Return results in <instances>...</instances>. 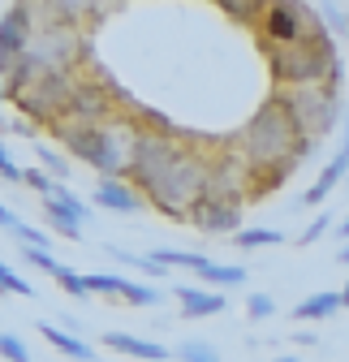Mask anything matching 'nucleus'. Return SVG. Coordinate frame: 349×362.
Returning a JSON list of instances; mask_svg holds the SVG:
<instances>
[{"label": "nucleus", "mask_w": 349, "mask_h": 362, "mask_svg": "<svg viewBox=\"0 0 349 362\" xmlns=\"http://www.w3.org/2000/svg\"><path fill=\"white\" fill-rule=\"evenodd\" d=\"M311 151H315V143H307V139L297 134V125H293V117L280 108V100H276V95L264 100V104H259V112L246 121L242 147H237V156L246 160L250 177H259V186L250 190V199H259L264 190L280 186V181L293 173V164H297L302 156H311Z\"/></svg>", "instance_id": "obj_1"}, {"label": "nucleus", "mask_w": 349, "mask_h": 362, "mask_svg": "<svg viewBox=\"0 0 349 362\" xmlns=\"http://www.w3.org/2000/svg\"><path fill=\"white\" fill-rule=\"evenodd\" d=\"M315 13V5H311ZM341 65L336 57V43L324 30L319 13L311 22V30L302 35L297 43H285V48H268V74L276 82V90H297V86H324L328 74Z\"/></svg>", "instance_id": "obj_2"}, {"label": "nucleus", "mask_w": 349, "mask_h": 362, "mask_svg": "<svg viewBox=\"0 0 349 362\" xmlns=\"http://www.w3.org/2000/svg\"><path fill=\"white\" fill-rule=\"evenodd\" d=\"M57 139L65 143V151L82 164H91L100 177H121L125 181V168H129V147L138 139V125H129L125 117H112L108 125H52Z\"/></svg>", "instance_id": "obj_3"}, {"label": "nucleus", "mask_w": 349, "mask_h": 362, "mask_svg": "<svg viewBox=\"0 0 349 362\" xmlns=\"http://www.w3.org/2000/svg\"><path fill=\"white\" fill-rule=\"evenodd\" d=\"M69 90H73V74H52V69H43L35 57H22V61L9 65L5 95H9V100L18 104V112H26L30 121L57 125V121L65 117Z\"/></svg>", "instance_id": "obj_4"}, {"label": "nucleus", "mask_w": 349, "mask_h": 362, "mask_svg": "<svg viewBox=\"0 0 349 362\" xmlns=\"http://www.w3.org/2000/svg\"><path fill=\"white\" fill-rule=\"evenodd\" d=\"M211 168H215V160H207L194 147H186L177 160L168 164V173L147 190V203L155 211H164L168 220H177V224L182 220H194V211L203 207L207 186H211Z\"/></svg>", "instance_id": "obj_5"}, {"label": "nucleus", "mask_w": 349, "mask_h": 362, "mask_svg": "<svg viewBox=\"0 0 349 362\" xmlns=\"http://www.w3.org/2000/svg\"><path fill=\"white\" fill-rule=\"evenodd\" d=\"M276 100H280V108L293 117V125H297V134L307 143H319V139H328V134L341 125V95L336 90H328V86H297V90H276Z\"/></svg>", "instance_id": "obj_6"}, {"label": "nucleus", "mask_w": 349, "mask_h": 362, "mask_svg": "<svg viewBox=\"0 0 349 362\" xmlns=\"http://www.w3.org/2000/svg\"><path fill=\"white\" fill-rule=\"evenodd\" d=\"M186 147L172 139L168 129H155V125H143L138 129V139H134V147H129V168H125V177H129V186H134L143 199H147V190L155 186V181L168 173V164L177 160Z\"/></svg>", "instance_id": "obj_7"}, {"label": "nucleus", "mask_w": 349, "mask_h": 362, "mask_svg": "<svg viewBox=\"0 0 349 362\" xmlns=\"http://www.w3.org/2000/svg\"><path fill=\"white\" fill-rule=\"evenodd\" d=\"M112 121V100H108V86L95 82V78H73V90H69V104H65V117L57 125H108Z\"/></svg>", "instance_id": "obj_8"}, {"label": "nucleus", "mask_w": 349, "mask_h": 362, "mask_svg": "<svg viewBox=\"0 0 349 362\" xmlns=\"http://www.w3.org/2000/svg\"><path fill=\"white\" fill-rule=\"evenodd\" d=\"M315 13L311 5H293V0H276V5H264V48H285V43H297L311 30Z\"/></svg>", "instance_id": "obj_9"}, {"label": "nucleus", "mask_w": 349, "mask_h": 362, "mask_svg": "<svg viewBox=\"0 0 349 362\" xmlns=\"http://www.w3.org/2000/svg\"><path fill=\"white\" fill-rule=\"evenodd\" d=\"M341 147H336V156L319 168V181H311V186H307V194H302V207H319L336 186H341V181H345V173H349V112L341 117Z\"/></svg>", "instance_id": "obj_10"}, {"label": "nucleus", "mask_w": 349, "mask_h": 362, "mask_svg": "<svg viewBox=\"0 0 349 362\" xmlns=\"http://www.w3.org/2000/svg\"><path fill=\"white\" fill-rule=\"evenodd\" d=\"M30 26H35V5H13L0 18V52L9 65L30 52Z\"/></svg>", "instance_id": "obj_11"}, {"label": "nucleus", "mask_w": 349, "mask_h": 362, "mask_svg": "<svg viewBox=\"0 0 349 362\" xmlns=\"http://www.w3.org/2000/svg\"><path fill=\"white\" fill-rule=\"evenodd\" d=\"M91 203L104 207V211H117V216H134V211H143L147 199H143L134 186H129V181H121V177H100Z\"/></svg>", "instance_id": "obj_12"}, {"label": "nucleus", "mask_w": 349, "mask_h": 362, "mask_svg": "<svg viewBox=\"0 0 349 362\" xmlns=\"http://www.w3.org/2000/svg\"><path fill=\"white\" fill-rule=\"evenodd\" d=\"M190 224H194V229H203V233H211V238H237L242 233V207L203 199V207L194 211Z\"/></svg>", "instance_id": "obj_13"}, {"label": "nucleus", "mask_w": 349, "mask_h": 362, "mask_svg": "<svg viewBox=\"0 0 349 362\" xmlns=\"http://www.w3.org/2000/svg\"><path fill=\"white\" fill-rule=\"evenodd\" d=\"M100 341H104L112 354H129V358H143V362H164V358H172V349H164L160 341H147V337H134V332H117V328H108Z\"/></svg>", "instance_id": "obj_14"}, {"label": "nucleus", "mask_w": 349, "mask_h": 362, "mask_svg": "<svg viewBox=\"0 0 349 362\" xmlns=\"http://www.w3.org/2000/svg\"><path fill=\"white\" fill-rule=\"evenodd\" d=\"M172 298L182 302L186 320H207V315H220L229 306L225 293H207V289H194V285H177V289H172Z\"/></svg>", "instance_id": "obj_15"}, {"label": "nucleus", "mask_w": 349, "mask_h": 362, "mask_svg": "<svg viewBox=\"0 0 349 362\" xmlns=\"http://www.w3.org/2000/svg\"><path fill=\"white\" fill-rule=\"evenodd\" d=\"M336 310H341V289H319V293H307L293 306V320L297 324H319V320H332Z\"/></svg>", "instance_id": "obj_16"}, {"label": "nucleus", "mask_w": 349, "mask_h": 362, "mask_svg": "<svg viewBox=\"0 0 349 362\" xmlns=\"http://www.w3.org/2000/svg\"><path fill=\"white\" fill-rule=\"evenodd\" d=\"M39 332H43V341L48 345H57L65 358H78V362H100V354L86 345L82 337H73L69 328H52V324H39Z\"/></svg>", "instance_id": "obj_17"}, {"label": "nucleus", "mask_w": 349, "mask_h": 362, "mask_svg": "<svg viewBox=\"0 0 349 362\" xmlns=\"http://www.w3.org/2000/svg\"><path fill=\"white\" fill-rule=\"evenodd\" d=\"M43 224H48L52 233L69 238V242H78V238H82V220H78L73 211H65L57 199H43Z\"/></svg>", "instance_id": "obj_18"}, {"label": "nucleus", "mask_w": 349, "mask_h": 362, "mask_svg": "<svg viewBox=\"0 0 349 362\" xmlns=\"http://www.w3.org/2000/svg\"><path fill=\"white\" fill-rule=\"evenodd\" d=\"M104 250H108V255H112L117 263H125V267H138V272H147L151 281H164V276H168V267H164V263H160V259H155L151 250H147V255H134V250H121V246H104Z\"/></svg>", "instance_id": "obj_19"}, {"label": "nucleus", "mask_w": 349, "mask_h": 362, "mask_svg": "<svg viewBox=\"0 0 349 362\" xmlns=\"http://www.w3.org/2000/svg\"><path fill=\"white\" fill-rule=\"evenodd\" d=\"M117 298H121V302H129V306H155L164 293H160L155 285H138V281L121 276V281H117Z\"/></svg>", "instance_id": "obj_20"}, {"label": "nucleus", "mask_w": 349, "mask_h": 362, "mask_svg": "<svg viewBox=\"0 0 349 362\" xmlns=\"http://www.w3.org/2000/svg\"><path fill=\"white\" fill-rule=\"evenodd\" d=\"M199 276H203V285H246V267L242 263H215L211 259Z\"/></svg>", "instance_id": "obj_21"}, {"label": "nucleus", "mask_w": 349, "mask_h": 362, "mask_svg": "<svg viewBox=\"0 0 349 362\" xmlns=\"http://www.w3.org/2000/svg\"><path fill=\"white\" fill-rule=\"evenodd\" d=\"M285 242V233L280 229H242L237 238H233V246L237 250H259V246H280Z\"/></svg>", "instance_id": "obj_22"}, {"label": "nucleus", "mask_w": 349, "mask_h": 362, "mask_svg": "<svg viewBox=\"0 0 349 362\" xmlns=\"http://www.w3.org/2000/svg\"><path fill=\"white\" fill-rule=\"evenodd\" d=\"M172 358H182V362H220V354H215V345H211V341H199V337L182 341L177 349H172Z\"/></svg>", "instance_id": "obj_23"}, {"label": "nucleus", "mask_w": 349, "mask_h": 362, "mask_svg": "<svg viewBox=\"0 0 349 362\" xmlns=\"http://www.w3.org/2000/svg\"><path fill=\"white\" fill-rule=\"evenodd\" d=\"M164 267H190V272H203L211 259L207 255H194V250H151Z\"/></svg>", "instance_id": "obj_24"}, {"label": "nucleus", "mask_w": 349, "mask_h": 362, "mask_svg": "<svg viewBox=\"0 0 349 362\" xmlns=\"http://www.w3.org/2000/svg\"><path fill=\"white\" fill-rule=\"evenodd\" d=\"M48 199H57V203H61L65 211H73V216H78L82 224L91 220V207H86V199H82V194H73V190L65 186V181H57V186H52V194H48Z\"/></svg>", "instance_id": "obj_25"}, {"label": "nucleus", "mask_w": 349, "mask_h": 362, "mask_svg": "<svg viewBox=\"0 0 349 362\" xmlns=\"http://www.w3.org/2000/svg\"><path fill=\"white\" fill-rule=\"evenodd\" d=\"M35 156H39V168L48 173V177H57V181H65V177H69V160H65L61 151H52V147H43V143H39V147H35Z\"/></svg>", "instance_id": "obj_26"}, {"label": "nucleus", "mask_w": 349, "mask_h": 362, "mask_svg": "<svg viewBox=\"0 0 349 362\" xmlns=\"http://www.w3.org/2000/svg\"><path fill=\"white\" fill-rule=\"evenodd\" d=\"M332 229H336V220H332L328 211H319V216H311V220H307V229L297 233V246H315V242H319L324 233H332Z\"/></svg>", "instance_id": "obj_27"}, {"label": "nucleus", "mask_w": 349, "mask_h": 362, "mask_svg": "<svg viewBox=\"0 0 349 362\" xmlns=\"http://www.w3.org/2000/svg\"><path fill=\"white\" fill-rule=\"evenodd\" d=\"M276 315V298L272 293H250L246 298V320L250 324H264V320H272Z\"/></svg>", "instance_id": "obj_28"}, {"label": "nucleus", "mask_w": 349, "mask_h": 362, "mask_svg": "<svg viewBox=\"0 0 349 362\" xmlns=\"http://www.w3.org/2000/svg\"><path fill=\"white\" fill-rule=\"evenodd\" d=\"M57 285H61V293H69V298H86V293H91V289H86V276H82V272H73V267H57V276H52Z\"/></svg>", "instance_id": "obj_29"}, {"label": "nucleus", "mask_w": 349, "mask_h": 362, "mask_svg": "<svg viewBox=\"0 0 349 362\" xmlns=\"http://www.w3.org/2000/svg\"><path fill=\"white\" fill-rule=\"evenodd\" d=\"M0 293H18V298H35V285L26 276H18V272L9 263H0Z\"/></svg>", "instance_id": "obj_30"}, {"label": "nucleus", "mask_w": 349, "mask_h": 362, "mask_svg": "<svg viewBox=\"0 0 349 362\" xmlns=\"http://www.w3.org/2000/svg\"><path fill=\"white\" fill-rule=\"evenodd\" d=\"M215 9H225L229 18H264V5L259 0H215Z\"/></svg>", "instance_id": "obj_31"}, {"label": "nucleus", "mask_w": 349, "mask_h": 362, "mask_svg": "<svg viewBox=\"0 0 349 362\" xmlns=\"http://www.w3.org/2000/svg\"><path fill=\"white\" fill-rule=\"evenodd\" d=\"M22 250V259L30 263V267H43V272H52V276H57V259H52V250H43V246H18Z\"/></svg>", "instance_id": "obj_32"}, {"label": "nucleus", "mask_w": 349, "mask_h": 362, "mask_svg": "<svg viewBox=\"0 0 349 362\" xmlns=\"http://www.w3.org/2000/svg\"><path fill=\"white\" fill-rule=\"evenodd\" d=\"M22 186H30V190H39L43 199H48L52 186H57V177H48L43 168H22Z\"/></svg>", "instance_id": "obj_33"}, {"label": "nucleus", "mask_w": 349, "mask_h": 362, "mask_svg": "<svg viewBox=\"0 0 349 362\" xmlns=\"http://www.w3.org/2000/svg\"><path fill=\"white\" fill-rule=\"evenodd\" d=\"M0 358H9V362H30L22 337H13V332H0Z\"/></svg>", "instance_id": "obj_34"}, {"label": "nucleus", "mask_w": 349, "mask_h": 362, "mask_svg": "<svg viewBox=\"0 0 349 362\" xmlns=\"http://www.w3.org/2000/svg\"><path fill=\"white\" fill-rule=\"evenodd\" d=\"M13 238H18V246H43V250H52V246H48V233L35 229V224H26V220L13 229Z\"/></svg>", "instance_id": "obj_35"}, {"label": "nucleus", "mask_w": 349, "mask_h": 362, "mask_svg": "<svg viewBox=\"0 0 349 362\" xmlns=\"http://www.w3.org/2000/svg\"><path fill=\"white\" fill-rule=\"evenodd\" d=\"M315 13H319V22H324L328 35H332V30H345V5H319Z\"/></svg>", "instance_id": "obj_36"}, {"label": "nucleus", "mask_w": 349, "mask_h": 362, "mask_svg": "<svg viewBox=\"0 0 349 362\" xmlns=\"http://www.w3.org/2000/svg\"><path fill=\"white\" fill-rule=\"evenodd\" d=\"M0 177H5V181H18V186H22V168L13 164V156H9V147H5V139H0Z\"/></svg>", "instance_id": "obj_37"}, {"label": "nucleus", "mask_w": 349, "mask_h": 362, "mask_svg": "<svg viewBox=\"0 0 349 362\" xmlns=\"http://www.w3.org/2000/svg\"><path fill=\"white\" fill-rule=\"evenodd\" d=\"M18 224H22V220H18V216H13V211L5 207V203H0V229H5V233H13Z\"/></svg>", "instance_id": "obj_38"}, {"label": "nucleus", "mask_w": 349, "mask_h": 362, "mask_svg": "<svg viewBox=\"0 0 349 362\" xmlns=\"http://www.w3.org/2000/svg\"><path fill=\"white\" fill-rule=\"evenodd\" d=\"M336 233H341V238L349 242V216H345V220H336Z\"/></svg>", "instance_id": "obj_39"}, {"label": "nucleus", "mask_w": 349, "mask_h": 362, "mask_svg": "<svg viewBox=\"0 0 349 362\" xmlns=\"http://www.w3.org/2000/svg\"><path fill=\"white\" fill-rule=\"evenodd\" d=\"M336 263H345V267H349V242H345V246L336 250Z\"/></svg>", "instance_id": "obj_40"}, {"label": "nucleus", "mask_w": 349, "mask_h": 362, "mask_svg": "<svg viewBox=\"0 0 349 362\" xmlns=\"http://www.w3.org/2000/svg\"><path fill=\"white\" fill-rule=\"evenodd\" d=\"M341 310H349V281H345V289H341Z\"/></svg>", "instance_id": "obj_41"}, {"label": "nucleus", "mask_w": 349, "mask_h": 362, "mask_svg": "<svg viewBox=\"0 0 349 362\" xmlns=\"http://www.w3.org/2000/svg\"><path fill=\"white\" fill-rule=\"evenodd\" d=\"M0 121H5V82H0Z\"/></svg>", "instance_id": "obj_42"}, {"label": "nucleus", "mask_w": 349, "mask_h": 362, "mask_svg": "<svg viewBox=\"0 0 349 362\" xmlns=\"http://www.w3.org/2000/svg\"><path fill=\"white\" fill-rule=\"evenodd\" d=\"M276 362H302V358H297V354H280Z\"/></svg>", "instance_id": "obj_43"}, {"label": "nucleus", "mask_w": 349, "mask_h": 362, "mask_svg": "<svg viewBox=\"0 0 349 362\" xmlns=\"http://www.w3.org/2000/svg\"><path fill=\"white\" fill-rule=\"evenodd\" d=\"M0 74H9V61H5V52H0Z\"/></svg>", "instance_id": "obj_44"}, {"label": "nucleus", "mask_w": 349, "mask_h": 362, "mask_svg": "<svg viewBox=\"0 0 349 362\" xmlns=\"http://www.w3.org/2000/svg\"><path fill=\"white\" fill-rule=\"evenodd\" d=\"M345 35H349V5H345Z\"/></svg>", "instance_id": "obj_45"}]
</instances>
